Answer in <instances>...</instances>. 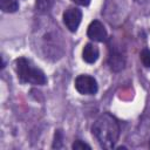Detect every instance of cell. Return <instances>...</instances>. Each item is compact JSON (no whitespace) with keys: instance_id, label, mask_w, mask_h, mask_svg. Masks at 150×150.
<instances>
[{"instance_id":"cell-1","label":"cell","mask_w":150,"mask_h":150,"mask_svg":"<svg viewBox=\"0 0 150 150\" xmlns=\"http://www.w3.org/2000/svg\"><path fill=\"white\" fill-rule=\"evenodd\" d=\"M35 50L49 61H57L64 54V40L57 25L50 18L39 20L33 33Z\"/></svg>"},{"instance_id":"cell-2","label":"cell","mask_w":150,"mask_h":150,"mask_svg":"<svg viewBox=\"0 0 150 150\" xmlns=\"http://www.w3.org/2000/svg\"><path fill=\"white\" fill-rule=\"evenodd\" d=\"M91 134L103 149H112L121 135V127L110 112L101 114L91 125Z\"/></svg>"},{"instance_id":"cell-3","label":"cell","mask_w":150,"mask_h":150,"mask_svg":"<svg viewBox=\"0 0 150 150\" xmlns=\"http://www.w3.org/2000/svg\"><path fill=\"white\" fill-rule=\"evenodd\" d=\"M15 71L19 80L23 83L34 86H45L47 83V76L43 70L26 57H19L15 60Z\"/></svg>"},{"instance_id":"cell-4","label":"cell","mask_w":150,"mask_h":150,"mask_svg":"<svg viewBox=\"0 0 150 150\" xmlns=\"http://www.w3.org/2000/svg\"><path fill=\"white\" fill-rule=\"evenodd\" d=\"M75 89L82 95H95L98 90L97 81L90 75L81 74L75 79Z\"/></svg>"},{"instance_id":"cell-5","label":"cell","mask_w":150,"mask_h":150,"mask_svg":"<svg viewBox=\"0 0 150 150\" xmlns=\"http://www.w3.org/2000/svg\"><path fill=\"white\" fill-rule=\"evenodd\" d=\"M107 63H108V66H109L111 71L120 73L125 68L127 59H125L124 54L120 49H117L115 46H109V53H108Z\"/></svg>"},{"instance_id":"cell-6","label":"cell","mask_w":150,"mask_h":150,"mask_svg":"<svg viewBox=\"0 0 150 150\" xmlns=\"http://www.w3.org/2000/svg\"><path fill=\"white\" fill-rule=\"evenodd\" d=\"M62 20L67 29L71 33H75L82 21V12L77 7H68L62 15Z\"/></svg>"},{"instance_id":"cell-7","label":"cell","mask_w":150,"mask_h":150,"mask_svg":"<svg viewBox=\"0 0 150 150\" xmlns=\"http://www.w3.org/2000/svg\"><path fill=\"white\" fill-rule=\"evenodd\" d=\"M87 35L90 40L96 41V42H104L108 39L107 29L104 25L98 20H94L89 23L88 29H87Z\"/></svg>"},{"instance_id":"cell-8","label":"cell","mask_w":150,"mask_h":150,"mask_svg":"<svg viewBox=\"0 0 150 150\" xmlns=\"http://www.w3.org/2000/svg\"><path fill=\"white\" fill-rule=\"evenodd\" d=\"M100 56V50L97 48V46H95L94 43H87L84 45L83 49H82V59L84 62L91 64L95 63L98 60Z\"/></svg>"},{"instance_id":"cell-9","label":"cell","mask_w":150,"mask_h":150,"mask_svg":"<svg viewBox=\"0 0 150 150\" xmlns=\"http://www.w3.org/2000/svg\"><path fill=\"white\" fill-rule=\"evenodd\" d=\"M19 0H0V8L5 13H14L19 9Z\"/></svg>"},{"instance_id":"cell-10","label":"cell","mask_w":150,"mask_h":150,"mask_svg":"<svg viewBox=\"0 0 150 150\" xmlns=\"http://www.w3.org/2000/svg\"><path fill=\"white\" fill-rule=\"evenodd\" d=\"M55 0H35V8L39 13H47L54 5Z\"/></svg>"},{"instance_id":"cell-11","label":"cell","mask_w":150,"mask_h":150,"mask_svg":"<svg viewBox=\"0 0 150 150\" xmlns=\"http://www.w3.org/2000/svg\"><path fill=\"white\" fill-rule=\"evenodd\" d=\"M52 148L53 149H61V148H63V132H62V130H60V129L55 130L54 141H53Z\"/></svg>"},{"instance_id":"cell-12","label":"cell","mask_w":150,"mask_h":150,"mask_svg":"<svg viewBox=\"0 0 150 150\" xmlns=\"http://www.w3.org/2000/svg\"><path fill=\"white\" fill-rule=\"evenodd\" d=\"M139 59H141L143 66H144L145 68L150 69V49L144 48V49L141 52V54H139Z\"/></svg>"},{"instance_id":"cell-13","label":"cell","mask_w":150,"mask_h":150,"mask_svg":"<svg viewBox=\"0 0 150 150\" xmlns=\"http://www.w3.org/2000/svg\"><path fill=\"white\" fill-rule=\"evenodd\" d=\"M71 149L74 150H81V149H91V146L89 144H87L86 142L81 141V139H76L73 144H71Z\"/></svg>"},{"instance_id":"cell-14","label":"cell","mask_w":150,"mask_h":150,"mask_svg":"<svg viewBox=\"0 0 150 150\" xmlns=\"http://www.w3.org/2000/svg\"><path fill=\"white\" fill-rule=\"evenodd\" d=\"M73 2H75L76 5H80V6H88L90 4V0H71Z\"/></svg>"},{"instance_id":"cell-15","label":"cell","mask_w":150,"mask_h":150,"mask_svg":"<svg viewBox=\"0 0 150 150\" xmlns=\"http://www.w3.org/2000/svg\"><path fill=\"white\" fill-rule=\"evenodd\" d=\"M137 4H145V2H148L149 0H135Z\"/></svg>"},{"instance_id":"cell-16","label":"cell","mask_w":150,"mask_h":150,"mask_svg":"<svg viewBox=\"0 0 150 150\" xmlns=\"http://www.w3.org/2000/svg\"><path fill=\"white\" fill-rule=\"evenodd\" d=\"M149 148H150V141H149Z\"/></svg>"}]
</instances>
